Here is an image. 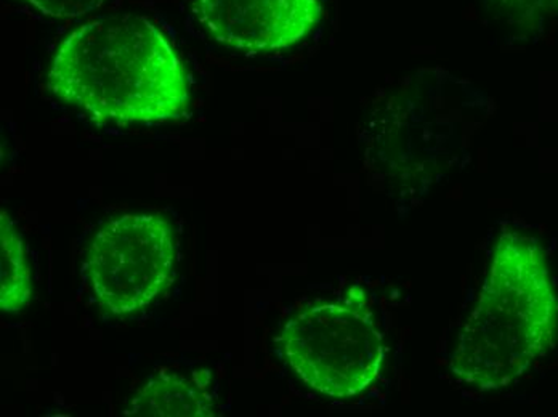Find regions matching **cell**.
I'll return each mask as SVG.
<instances>
[{"label":"cell","mask_w":558,"mask_h":417,"mask_svg":"<svg viewBox=\"0 0 558 417\" xmlns=\"http://www.w3.org/2000/svg\"><path fill=\"white\" fill-rule=\"evenodd\" d=\"M282 355L295 375L322 395L352 398L380 372L383 332L364 308L342 302L310 305L286 323Z\"/></svg>","instance_id":"3"},{"label":"cell","mask_w":558,"mask_h":417,"mask_svg":"<svg viewBox=\"0 0 558 417\" xmlns=\"http://www.w3.org/2000/svg\"><path fill=\"white\" fill-rule=\"evenodd\" d=\"M25 2L36 9L40 15L71 20L97 12L108 0H25Z\"/></svg>","instance_id":"8"},{"label":"cell","mask_w":558,"mask_h":417,"mask_svg":"<svg viewBox=\"0 0 558 417\" xmlns=\"http://www.w3.org/2000/svg\"><path fill=\"white\" fill-rule=\"evenodd\" d=\"M85 271L92 294L105 310L112 315L143 310L172 283L173 229L168 220L153 213L118 217L92 240Z\"/></svg>","instance_id":"4"},{"label":"cell","mask_w":558,"mask_h":417,"mask_svg":"<svg viewBox=\"0 0 558 417\" xmlns=\"http://www.w3.org/2000/svg\"><path fill=\"white\" fill-rule=\"evenodd\" d=\"M216 381L207 369L162 371L132 396L125 416L209 417L216 415Z\"/></svg>","instance_id":"6"},{"label":"cell","mask_w":558,"mask_h":417,"mask_svg":"<svg viewBox=\"0 0 558 417\" xmlns=\"http://www.w3.org/2000/svg\"><path fill=\"white\" fill-rule=\"evenodd\" d=\"M31 277L25 244L5 209L0 210V307L16 314L28 305Z\"/></svg>","instance_id":"7"},{"label":"cell","mask_w":558,"mask_h":417,"mask_svg":"<svg viewBox=\"0 0 558 417\" xmlns=\"http://www.w3.org/2000/svg\"><path fill=\"white\" fill-rule=\"evenodd\" d=\"M47 87L101 124H161L189 114L182 60L149 20H92L58 47Z\"/></svg>","instance_id":"1"},{"label":"cell","mask_w":558,"mask_h":417,"mask_svg":"<svg viewBox=\"0 0 558 417\" xmlns=\"http://www.w3.org/2000/svg\"><path fill=\"white\" fill-rule=\"evenodd\" d=\"M558 298L543 250L506 233L452 354V375L478 390L522 378L556 338Z\"/></svg>","instance_id":"2"},{"label":"cell","mask_w":558,"mask_h":417,"mask_svg":"<svg viewBox=\"0 0 558 417\" xmlns=\"http://www.w3.org/2000/svg\"><path fill=\"white\" fill-rule=\"evenodd\" d=\"M207 33L230 49L251 53L289 49L322 19L319 0H196Z\"/></svg>","instance_id":"5"}]
</instances>
